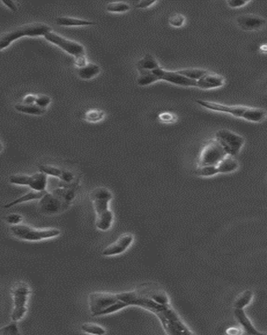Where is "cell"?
<instances>
[{"label":"cell","mask_w":267,"mask_h":335,"mask_svg":"<svg viewBox=\"0 0 267 335\" xmlns=\"http://www.w3.org/2000/svg\"><path fill=\"white\" fill-rule=\"evenodd\" d=\"M4 220L9 225H19L22 221L23 217L19 214H9L4 217Z\"/></svg>","instance_id":"cell-35"},{"label":"cell","mask_w":267,"mask_h":335,"mask_svg":"<svg viewBox=\"0 0 267 335\" xmlns=\"http://www.w3.org/2000/svg\"><path fill=\"white\" fill-rule=\"evenodd\" d=\"M226 155H228L227 153L219 141L215 138L211 139L203 147L198 159V165H217Z\"/></svg>","instance_id":"cell-7"},{"label":"cell","mask_w":267,"mask_h":335,"mask_svg":"<svg viewBox=\"0 0 267 335\" xmlns=\"http://www.w3.org/2000/svg\"><path fill=\"white\" fill-rule=\"evenodd\" d=\"M0 335H20V331H19V327H18L17 322L12 321L10 324H7V325H5V326L0 328Z\"/></svg>","instance_id":"cell-32"},{"label":"cell","mask_w":267,"mask_h":335,"mask_svg":"<svg viewBox=\"0 0 267 335\" xmlns=\"http://www.w3.org/2000/svg\"><path fill=\"white\" fill-rule=\"evenodd\" d=\"M9 181L13 184L29 186L31 189L44 191L48 184V175L40 171L31 175H14L9 177Z\"/></svg>","instance_id":"cell-10"},{"label":"cell","mask_w":267,"mask_h":335,"mask_svg":"<svg viewBox=\"0 0 267 335\" xmlns=\"http://www.w3.org/2000/svg\"><path fill=\"white\" fill-rule=\"evenodd\" d=\"M216 166L219 174H227L236 171L239 168V163L231 155H226Z\"/></svg>","instance_id":"cell-22"},{"label":"cell","mask_w":267,"mask_h":335,"mask_svg":"<svg viewBox=\"0 0 267 335\" xmlns=\"http://www.w3.org/2000/svg\"><path fill=\"white\" fill-rule=\"evenodd\" d=\"M46 192H47V190L37 191V190L31 189L30 191H29L26 194H23L22 196H20V197L18 198L16 200H13L11 202L6 204L5 206H3V208H10L12 206H16V205H19V204L24 203V202H27V201H31V200H39L45 195Z\"/></svg>","instance_id":"cell-20"},{"label":"cell","mask_w":267,"mask_h":335,"mask_svg":"<svg viewBox=\"0 0 267 335\" xmlns=\"http://www.w3.org/2000/svg\"><path fill=\"white\" fill-rule=\"evenodd\" d=\"M195 174L201 177H211L219 174L216 165H206V166H199L195 169Z\"/></svg>","instance_id":"cell-29"},{"label":"cell","mask_w":267,"mask_h":335,"mask_svg":"<svg viewBox=\"0 0 267 335\" xmlns=\"http://www.w3.org/2000/svg\"><path fill=\"white\" fill-rule=\"evenodd\" d=\"M225 83L224 77L218 74L208 72L197 81V88L201 89H213L222 87Z\"/></svg>","instance_id":"cell-17"},{"label":"cell","mask_w":267,"mask_h":335,"mask_svg":"<svg viewBox=\"0 0 267 335\" xmlns=\"http://www.w3.org/2000/svg\"><path fill=\"white\" fill-rule=\"evenodd\" d=\"M44 38L49 42L57 45L59 48L65 51L66 53L70 54L72 57H77L86 55L85 47L82 44L69 40L67 38L61 36L53 31H51L48 34H45Z\"/></svg>","instance_id":"cell-11"},{"label":"cell","mask_w":267,"mask_h":335,"mask_svg":"<svg viewBox=\"0 0 267 335\" xmlns=\"http://www.w3.org/2000/svg\"><path fill=\"white\" fill-rule=\"evenodd\" d=\"M155 75L158 77V81L163 80L172 84L183 86V87H194L197 88V82L190 80L178 73L177 71H166L163 68H157L152 70Z\"/></svg>","instance_id":"cell-13"},{"label":"cell","mask_w":267,"mask_h":335,"mask_svg":"<svg viewBox=\"0 0 267 335\" xmlns=\"http://www.w3.org/2000/svg\"><path fill=\"white\" fill-rule=\"evenodd\" d=\"M30 294V288L25 282H19L11 288L12 301V321H20L27 312V303Z\"/></svg>","instance_id":"cell-6"},{"label":"cell","mask_w":267,"mask_h":335,"mask_svg":"<svg viewBox=\"0 0 267 335\" xmlns=\"http://www.w3.org/2000/svg\"><path fill=\"white\" fill-rule=\"evenodd\" d=\"M95 212V225L100 231H106L113 225V212L109 209V203L113 195L109 189L98 187L93 189L89 194Z\"/></svg>","instance_id":"cell-1"},{"label":"cell","mask_w":267,"mask_h":335,"mask_svg":"<svg viewBox=\"0 0 267 335\" xmlns=\"http://www.w3.org/2000/svg\"><path fill=\"white\" fill-rule=\"evenodd\" d=\"M235 317L237 318V321L241 325L243 330L249 335H262V333L256 330L253 324L250 321V318H248L244 309H235L234 311Z\"/></svg>","instance_id":"cell-18"},{"label":"cell","mask_w":267,"mask_h":335,"mask_svg":"<svg viewBox=\"0 0 267 335\" xmlns=\"http://www.w3.org/2000/svg\"><path fill=\"white\" fill-rule=\"evenodd\" d=\"M248 3L249 1H246V0H228L227 1V4L231 8H239V7L245 5Z\"/></svg>","instance_id":"cell-36"},{"label":"cell","mask_w":267,"mask_h":335,"mask_svg":"<svg viewBox=\"0 0 267 335\" xmlns=\"http://www.w3.org/2000/svg\"><path fill=\"white\" fill-rule=\"evenodd\" d=\"M237 22L239 28L246 31L258 30L263 28L266 25L264 18L253 14L240 15L237 18Z\"/></svg>","instance_id":"cell-16"},{"label":"cell","mask_w":267,"mask_h":335,"mask_svg":"<svg viewBox=\"0 0 267 335\" xmlns=\"http://www.w3.org/2000/svg\"><path fill=\"white\" fill-rule=\"evenodd\" d=\"M184 22H185V17L183 14H173L169 19V25L173 27H177V28L183 26Z\"/></svg>","instance_id":"cell-33"},{"label":"cell","mask_w":267,"mask_h":335,"mask_svg":"<svg viewBox=\"0 0 267 335\" xmlns=\"http://www.w3.org/2000/svg\"><path fill=\"white\" fill-rule=\"evenodd\" d=\"M118 293L92 292L88 296V305L92 316H100V313L119 301Z\"/></svg>","instance_id":"cell-9"},{"label":"cell","mask_w":267,"mask_h":335,"mask_svg":"<svg viewBox=\"0 0 267 335\" xmlns=\"http://www.w3.org/2000/svg\"><path fill=\"white\" fill-rule=\"evenodd\" d=\"M159 319L162 326L168 335H193V331L188 329L179 315L176 313L170 305L162 307L154 313Z\"/></svg>","instance_id":"cell-4"},{"label":"cell","mask_w":267,"mask_h":335,"mask_svg":"<svg viewBox=\"0 0 267 335\" xmlns=\"http://www.w3.org/2000/svg\"><path fill=\"white\" fill-rule=\"evenodd\" d=\"M88 63V60H87L86 55L75 57V65H76V66L77 68L82 67V66L87 65Z\"/></svg>","instance_id":"cell-37"},{"label":"cell","mask_w":267,"mask_h":335,"mask_svg":"<svg viewBox=\"0 0 267 335\" xmlns=\"http://www.w3.org/2000/svg\"><path fill=\"white\" fill-rule=\"evenodd\" d=\"M3 144H2V142L0 141V152L3 150Z\"/></svg>","instance_id":"cell-43"},{"label":"cell","mask_w":267,"mask_h":335,"mask_svg":"<svg viewBox=\"0 0 267 335\" xmlns=\"http://www.w3.org/2000/svg\"><path fill=\"white\" fill-rule=\"evenodd\" d=\"M10 231L18 239L27 242H39L42 240L51 239L58 237L60 234L59 229H39L24 224L12 225Z\"/></svg>","instance_id":"cell-5"},{"label":"cell","mask_w":267,"mask_h":335,"mask_svg":"<svg viewBox=\"0 0 267 335\" xmlns=\"http://www.w3.org/2000/svg\"><path fill=\"white\" fill-rule=\"evenodd\" d=\"M51 99L50 96H46V95H36L34 104L39 107L46 109L49 105L51 104Z\"/></svg>","instance_id":"cell-34"},{"label":"cell","mask_w":267,"mask_h":335,"mask_svg":"<svg viewBox=\"0 0 267 335\" xmlns=\"http://www.w3.org/2000/svg\"><path fill=\"white\" fill-rule=\"evenodd\" d=\"M101 71V67L94 63H88L82 67L77 68L76 72L80 78L83 80H90L97 76Z\"/></svg>","instance_id":"cell-21"},{"label":"cell","mask_w":267,"mask_h":335,"mask_svg":"<svg viewBox=\"0 0 267 335\" xmlns=\"http://www.w3.org/2000/svg\"><path fill=\"white\" fill-rule=\"evenodd\" d=\"M155 3H156V1H147V0H144V1H140L138 3H136L135 7L138 8V9H145V8H148V7L152 5V4H154Z\"/></svg>","instance_id":"cell-39"},{"label":"cell","mask_w":267,"mask_h":335,"mask_svg":"<svg viewBox=\"0 0 267 335\" xmlns=\"http://www.w3.org/2000/svg\"><path fill=\"white\" fill-rule=\"evenodd\" d=\"M57 26L71 27V26H95L96 23L90 20H82L77 18L68 17V16H60L57 17L55 20Z\"/></svg>","instance_id":"cell-19"},{"label":"cell","mask_w":267,"mask_h":335,"mask_svg":"<svg viewBox=\"0 0 267 335\" xmlns=\"http://www.w3.org/2000/svg\"><path fill=\"white\" fill-rule=\"evenodd\" d=\"M159 119L164 122H175V116L169 113H162L159 115Z\"/></svg>","instance_id":"cell-38"},{"label":"cell","mask_w":267,"mask_h":335,"mask_svg":"<svg viewBox=\"0 0 267 335\" xmlns=\"http://www.w3.org/2000/svg\"><path fill=\"white\" fill-rule=\"evenodd\" d=\"M2 3L8 7L9 9H11L12 11H17V6H16V3L13 2V1H2Z\"/></svg>","instance_id":"cell-41"},{"label":"cell","mask_w":267,"mask_h":335,"mask_svg":"<svg viewBox=\"0 0 267 335\" xmlns=\"http://www.w3.org/2000/svg\"><path fill=\"white\" fill-rule=\"evenodd\" d=\"M228 334L230 335H237V334H239V332H237V330L235 328H230V330H227Z\"/></svg>","instance_id":"cell-42"},{"label":"cell","mask_w":267,"mask_h":335,"mask_svg":"<svg viewBox=\"0 0 267 335\" xmlns=\"http://www.w3.org/2000/svg\"><path fill=\"white\" fill-rule=\"evenodd\" d=\"M253 299V293L250 289L243 291L239 293L235 301H234V308L235 309H244L247 305H250V302Z\"/></svg>","instance_id":"cell-24"},{"label":"cell","mask_w":267,"mask_h":335,"mask_svg":"<svg viewBox=\"0 0 267 335\" xmlns=\"http://www.w3.org/2000/svg\"><path fill=\"white\" fill-rule=\"evenodd\" d=\"M177 72L182 76H185L188 79L194 80L197 82L198 80L200 79L204 75L207 73V71L195 68V69H183V70L177 71Z\"/></svg>","instance_id":"cell-27"},{"label":"cell","mask_w":267,"mask_h":335,"mask_svg":"<svg viewBox=\"0 0 267 335\" xmlns=\"http://www.w3.org/2000/svg\"><path fill=\"white\" fill-rule=\"evenodd\" d=\"M82 330L87 334L102 335L106 334V330L101 325L92 323H85L82 325Z\"/></svg>","instance_id":"cell-30"},{"label":"cell","mask_w":267,"mask_h":335,"mask_svg":"<svg viewBox=\"0 0 267 335\" xmlns=\"http://www.w3.org/2000/svg\"><path fill=\"white\" fill-rule=\"evenodd\" d=\"M40 212L46 214L59 213L69 208L60 198L53 192H46L45 195L39 200Z\"/></svg>","instance_id":"cell-12"},{"label":"cell","mask_w":267,"mask_h":335,"mask_svg":"<svg viewBox=\"0 0 267 335\" xmlns=\"http://www.w3.org/2000/svg\"><path fill=\"white\" fill-rule=\"evenodd\" d=\"M158 79L157 76L155 75L152 71H139V76L137 79V83L139 86L144 87L152 84L154 82H158Z\"/></svg>","instance_id":"cell-26"},{"label":"cell","mask_w":267,"mask_h":335,"mask_svg":"<svg viewBox=\"0 0 267 335\" xmlns=\"http://www.w3.org/2000/svg\"><path fill=\"white\" fill-rule=\"evenodd\" d=\"M214 138L222 145L226 153L232 157L239 153L245 144V138L231 130H218L214 134Z\"/></svg>","instance_id":"cell-8"},{"label":"cell","mask_w":267,"mask_h":335,"mask_svg":"<svg viewBox=\"0 0 267 335\" xmlns=\"http://www.w3.org/2000/svg\"><path fill=\"white\" fill-rule=\"evenodd\" d=\"M159 67H160V65L157 61V60L155 59L154 57L149 53L146 54L137 63L138 72L139 71H152V70Z\"/></svg>","instance_id":"cell-23"},{"label":"cell","mask_w":267,"mask_h":335,"mask_svg":"<svg viewBox=\"0 0 267 335\" xmlns=\"http://www.w3.org/2000/svg\"><path fill=\"white\" fill-rule=\"evenodd\" d=\"M51 31H52L51 26L45 23H29L15 27L0 34V51L9 47L12 43L23 37H44Z\"/></svg>","instance_id":"cell-2"},{"label":"cell","mask_w":267,"mask_h":335,"mask_svg":"<svg viewBox=\"0 0 267 335\" xmlns=\"http://www.w3.org/2000/svg\"><path fill=\"white\" fill-rule=\"evenodd\" d=\"M195 102L200 106L206 107L208 110L230 113L231 115L237 117V118H242L248 121L258 122L262 121L266 117V111L262 108L240 107V106H227L225 104H219L216 102L201 101V100H196Z\"/></svg>","instance_id":"cell-3"},{"label":"cell","mask_w":267,"mask_h":335,"mask_svg":"<svg viewBox=\"0 0 267 335\" xmlns=\"http://www.w3.org/2000/svg\"><path fill=\"white\" fill-rule=\"evenodd\" d=\"M134 240L133 235L131 233L123 234L104 248L101 254L104 256H118L123 253L129 247Z\"/></svg>","instance_id":"cell-14"},{"label":"cell","mask_w":267,"mask_h":335,"mask_svg":"<svg viewBox=\"0 0 267 335\" xmlns=\"http://www.w3.org/2000/svg\"><path fill=\"white\" fill-rule=\"evenodd\" d=\"M131 9L129 4L125 2H113L107 3V10L111 13H124Z\"/></svg>","instance_id":"cell-31"},{"label":"cell","mask_w":267,"mask_h":335,"mask_svg":"<svg viewBox=\"0 0 267 335\" xmlns=\"http://www.w3.org/2000/svg\"><path fill=\"white\" fill-rule=\"evenodd\" d=\"M104 117L105 113L103 111L94 108V109L87 111L85 113L83 119L89 122H97L104 119Z\"/></svg>","instance_id":"cell-28"},{"label":"cell","mask_w":267,"mask_h":335,"mask_svg":"<svg viewBox=\"0 0 267 335\" xmlns=\"http://www.w3.org/2000/svg\"><path fill=\"white\" fill-rule=\"evenodd\" d=\"M15 110L20 113L30 114V115H43L46 112V109L39 107L35 104H26V103H17L14 105Z\"/></svg>","instance_id":"cell-25"},{"label":"cell","mask_w":267,"mask_h":335,"mask_svg":"<svg viewBox=\"0 0 267 335\" xmlns=\"http://www.w3.org/2000/svg\"><path fill=\"white\" fill-rule=\"evenodd\" d=\"M35 97H36V95H34V94H27V95L24 96V98H23V103H26V104H34Z\"/></svg>","instance_id":"cell-40"},{"label":"cell","mask_w":267,"mask_h":335,"mask_svg":"<svg viewBox=\"0 0 267 335\" xmlns=\"http://www.w3.org/2000/svg\"><path fill=\"white\" fill-rule=\"evenodd\" d=\"M39 169L40 172L45 173L46 175L58 178L64 183H73L75 181V175L73 173L70 172L67 169H61L51 164H40L39 165Z\"/></svg>","instance_id":"cell-15"}]
</instances>
